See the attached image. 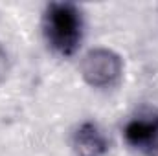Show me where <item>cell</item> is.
<instances>
[{
	"label": "cell",
	"instance_id": "cell-1",
	"mask_svg": "<svg viewBox=\"0 0 158 156\" xmlns=\"http://www.w3.org/2000/svg\"><path fill=\"white\" fill-rule=\"evenodd\" d=\"M44 37L50 48L63 57H70L83 37V18L77 6L70 2H52L44 13Z\"/></svg>",
	"mask_w": 158,
	"mask_h": 156
},
{
	"label": "cell",
	"instance_id": "cell-2",
	"mask_svg": "<svg viewBox=\"0 0 158 156\" xmlns=\"http://www.w3.org/2000/svg\"><path fill=\"white\" fill-rule=\"evenodd\" d=\"M123 74V61L114 50L92 48L81 61V76L94 88L114 86Z\"/></svg>",
	"mask_w": 158,
	"mask_h": 156
},
{
	"label": "cell",
	"instance_id": "cell-3",
	"mask_svg": "<svg viewBox=\"0 0 158 156\" xmlns=\"http://www.w3.org/2000/svg\"><path fill=\"white\" fill-rule=\"evenodd\" d=\"M72 149L76 156H105L109 153V140L94 121H83L72 136Z\"/></svg>",
	"mask_w": 158,
	"mask_h": 156
},
{
	"label": "cell",
	"instance_id": "cell-4",
	"mask_svg": "<svg viewBox=\"0 0 158 156\" xmlns=\"http://www.w3.org/2000/svg\"><path fill=\"white\" fill-rule=\"evenodd\" d=\"M125 142L136 149H147L158 138V114H147L131 119L123 129Z\"/></svg>",
	"mask_w": 158,
	"mask_h": 156
},
{
	"label": "cell",
	"instance_id": "cell-5",
	"mask_svg": "<svg viewBox=\"0 0 158 156\" xmlns=\"http://www.w3.org/2000/svg\"><path fill=\"white\" fill-rule=\"evenodd\" d=\"M7 74H9V55H7L6 48L0 44V84L6 81Z\"/></svg>",
	"mask_w": 158,
	"mask_h": 156
},
{
	"label": "cell",
	"instance_id": "cell-6",
	"mask_svg": "<svg viewBox=\"0 0 158 156\" xmlns=\"http://www.w3.org/2000/svg\"><path fill=\"white\" fill-rule=\"evenodd\" d=\"M145 154L147 156H158V138L149 145V147H147V149H145Z\"/></svg>",
	"mask_w": 158,
	"mask_h": 156
}]
</instances>
